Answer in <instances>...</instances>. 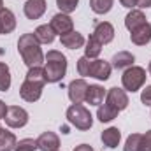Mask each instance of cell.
Here are the masks:
<instances>
[{"label":"cell","instance_id":"6da1fadb","mask_svg":"<svg viewBox=\"0 0 151 151\" xmlns=\"http://www.w3.org/2000/svg\"><path fill=\"white\" fill-rule=\"evenodd\" d=\"M18 51L28 69L32 67H42L44 63V53L40 49L39 42L34 34H23L18 40Z\"/></svg>","mask_w":151,"mask_h":151},{"label":"cell","instance_id":"7a4b0ae2","mask_svg":"<svg viewBox=\"0 0 151 151\" xmlns=\"http://www.w3.org/2000/svg\"><path fill=\"white\" fill-rule=\"evenodd\" d=\"M44 74L46 83H60L67 74V58L62 51L51 49L44 55Z\"/></svg>","mask_w":151,"mask_h":151},{"label":"cell","instance_id":"3957f363","mask_svg":"<svg viewBox=\"0 0 151 151\" xmlns=\"http://www.w3.org/2000/svg\"><path fill=\"white\" fill-rule=\"evenodd\" d=\"M67 121L77 130H90L93 125V116L83 104H72L67 109Z\"/></svg>","mask_w":151,"mask_h":151},{"label":"cell","instance_id":"277c9868","mask_svg":"<svg viewBox=\"0 0 151 151\" xmlns=\"http://www.w3.org/2000/svg\"><path fill=\"white\" fill-rule=\"evenodd\" d=\"M146 70L142 67H137V65H132L128 67L123 76H121V84H123V90L125 91H130V93H135L139 91L144 83H146Z\"/></svg>","mask_w":151,"mask_h":151},{"label":"cell","instance_id":"5b68a950","mask_svg":"<svg viewBox=\"0 0 151 151\" xmlns=\"http://www.w3.org/2000/svg\"><path fill=\"white\" fill-rule=\"evenodd\" d=\"M4 119L9 128H23L28 123V113L19 106H11L7 107V114Z\"/></svg>","mask_w":151,"mask_h":151},{"label":"cell","instance_id":"8992f818","mask_svg":"<svg viewBox=\"0 0 151 151\" xmlns=\"http://www.w3.org/2000/svg\"><path fill=\"white\" fill-rule=\"evenodd\" d=\"M49 25H51L53 32H55L56 35H60V37L74 30V21H72L70 14H65V12L55 14V16L51 18V21H49Z\"/></svg>","mask_w":151,"mask_h":151},{"label":"cell","instance_id":"52a82bcc","mask_svg":"<svg viewBox=\"0 0 151 151\" xmlns=\"http://www.w3.org/2000/svg\"><path fill=\"white\" fill-rule=\"evenodd\" d=\"M42 90H44V84L37 83V81H30V79H25L21 88H19V95L25 102H37L42 95Z\"/></svg>","mask_w":151,"mask_h":151},{"label":"cell","instance_id":"ba28073f","mask_svg":"<svg viewBox=\"0 0 151 151\" xmlns=\"http://www.w3.org/2000/svg\"><path fill=\"white\" fill-rule=\"evenodd\" d=\"M106 102L111 104L113 107H116V109L121 113L123 109L128 107V95H127V91H125L123 88L114 86V88H111V90L106 93Z\"/></svg>","mask_w":151,"mask_h":151},{"label":"cell","instance_id":"9c48e42d","mask_svg":"<svg viewBox=\"0 0 151 151\" xmlns=\"http://www.w3.org/2000/svg\"><path fill=\"white\" fill-rule=\"evenodd\" d=\"M111 70H113V67L106 60L95 58L90 62V77H95L99 81H107L111 77Z\"/></svg>","mask_w":151,"mask_h":151},{"label":"cell","instance_id":"30bf717a","mask_svg":"<svg viewBox=\"0 0 151 151\" xmlns=\"http://www.w3.org/2000/svg\"><path fill=\"white\" fill-rule=\"evenodd\" d=\"M86 91H88V83L81 77L74 79L69 84V99L72 104H83L86 100Z\"/></svg>","mask_w":151,"mask_h":151},{"label":"cell","instance_id":"8fae6325","mask_svg":"<svg viewBox=\"0 0 151 151\" xmlns=\"http://www.w3.org/2000/svg\"><path fill=\"white\" fill-rule=\"evenodd\" d=\"M91 35L97 39L102 46L104 44H109V42H113V39H114V27L109 21H99L95 25Z\"/></svg>","mask_w":151,"mask_h":151},{"label":"cell","instance_id":"7c38bea8","mask_svg":"<svg viewBox=\"0 0 151 151\" xmlns=\"http://www.w3.org/2000/svg\"><path fill=\"white\" fill-rule=\"evenodd\" d=\"M47 9V4L46 0H27L25 5H23V12L28 19H39L44 16Z\"/></svg>","mask_w":151,"mask_h":151},{"label":"cell","instance_id":"4fadbf2b","mask_svg":"<svg viewBox=\"0 0 151 151\" xmlns=\"http://www.w3.org/2000/svg\"><path fill=\"white\" fill-rule=\"evenodd\" d=\"M37 146L40 151H58L60 148V137L55 132H44L37 139Z\"/></svg>","mask_w":151,"mask_h":151},{"label":"cell","instance_id":"5bb4252c","mask_svg":"<svg viewBox=\"0 0 151 151\" xmlns=\"http://www.w3.org/2000/svg\"><path fill=\"white\" fill-rule=\"evenodd\" d=\"M134 62H135V56H134L132 53H128V51H119V53H116L113 56L111 67L116 69V70H127L128 67L134 65Z\"/></svg>","mask_w":151,"mask_h":151},{"label":"cell","instance_id":"9a60e30c","mask_svg":"<svg viewBox=\"0 0 151 151\" xmlns=\"http://www.w3.org/2000/svg\"><path fill=\"white\" fill-rule=\"evenodd\" d=\"M130 40L135 46H146L148 42H151V25L144 23L142 27H139L134 32H130Z\"/></svg>","mask_w":151,"mask_h":151},{"label":"cell","instance_id":"2e32d148","mask_svg":"<svg viewBox=\"0 0 151 151\" xmlns=\"http://www.w3.org/2000/svg\"><path fill=\"white\" fill-rule=\"evenodd\" d=\"M144 23H148V21H146V14H144L141 9H132V11L125 16V27H127L130 32H134L135 28L142 27Z\"/></svg>","mask_w":151,"mask_h":151},{"label":"cell","instance_id":"e0dca14e","mask_svg":"<svg viewBox=\"0 0 151 151\" xmlns=\"http://www.w3.org/2000/svg\"><path fill=\"white\" fill-rule=\"evenodd\" d=\"M60 42H62V46L67 47V49H79V47H83V46L86 44V39L83 37V34L72 30V32L62 35V37H60Z\"/></svg>","mask_w":151,"mask_h":151},{"label":"cell","instance_id":"ac0fdd59","mask_svg":"<svg viewBox=\"0 0 151 151\" xmlns=\"http://www.w3.org/2000/svg\"><path fill=\"white\" fill-rule=\"evenodd\" d=\"M106 93L107 91L104 90V86H100V84H90L88 91H86V102L90 106H100L104 102V99H106Z\"/></svg>","mask_w":151,"mask_h":151},{"label":"cell","instance_id":"d6986e66","mask_svg":"<svg viewBox=\"0 0 151 151\" xmlns=\"http://www.w3.org/2000/svg\"><path fill=\"white\" fill-rule=\"evenodd\" d=\"M100 139H102L104 146H107V148H118L119 146V141H121V132L116 127H109V128H106L102 132Z\"/></svg>","mask_w":151,"mask_h":151},{"label":"cell","instance_id":"ffe728a7","mask_svg":"<svg viewBox=\"0 0 151 151\" xmlns=\"http://www.w3.org/2000/svg\"><path fill=\"white\" fill-rule=\"evenodd\" d=\"M0 25H2V34H11L16 28V16L11 9H4L0 12Z\"/></svg>","mask_w":151,"mask_h":151},{"label":"cell","instance_id":"44dd1931","mask_svg":"<svg viewBox=\"0 0 151 151\" xmlns=\"http://www.w3.org/2000/svg\"><path fill=\"white\" fill-rule=\"evenodd\" d=\"M118 114L119 111L113 107L111 104H100L99 106V109H97V118H99V121H102V123H109V121H113L114 118H118Z\"/></svg>","mask_w":151,"mask_h":151},{"label":"cell","instance_id":"7402d4cb","mask_svg":"<svg viewBox=\"0 0 151 151\" xmlns=\"http://www.w3.org/2000/svg\"><path fill=\"white\" fill-rule=\"evenodd\" d=\"M34 35L37 39L40 44H51L55 37H56V34L53 32V28H51V25L47 23V25H40L35 28V32H34Z\"/></svg>","mask_w":151,"mask_h":151},{"label":"cell","instance_id":"603a6c76","mask_svg":"<svg viewBox=\"0 0 151 151\" xmlns=\"http://www.w3.org/2000/svg\"><path fill=\"white\" fill-rule=\"evenodd\" d=\"M16 142V135L0 127V151H14Z\"/></svg>","mask_w":151,"mask_h":151},{"label":"cell","instance_id":"cb8c5ba5","mask_svg":"<svg viewBox=\"0 0 151 151\" xmlns=\"http://www.w3.org/2000/svg\"><path fill=\"white\" fill-rule=\"evenodd\" d=\"M100 53H102V44L93 35H90L86 44H84V56H88L90 60H95V58H99Z\"/></svg>","mask_w":151,"mask_h":151},{"label":"cell","instance_id":"d4e9b609","mask_svg":"<svg viewBox=\"0 0 151 151\" xmlns=\"http://www.w3.org/2000/svg\"><path fill=\"white\" fill-rule=\"evenodd\" d=\"M114 0H90V7L95 14H107L113 9Z\"/></svg>","mask_w":151,"mask_h":151},{"label":"cell","instance_id":"484cf974","mask_svg":"<svg viewBox=\"0 0 151 151\" xmlns=\"http://www.w3.org/2000/svg\"><path fill=\"white\" fill-rule=\"evenodd\" d=\"M11 88V70L7 63L0 62V91H7Z\"/></svg>","mask_w":151,"mask_h":151},{"label":"cell","instance_id":"4316f807","mask_svg":"<svg viewBox=\"0 0 151 151\" xmlns=\"http://www.w3.org/2000/svg\"><path fill=\"white\" fill-rule=\"evenodd\" d=\"M141 141H142V134H130L125 141L123 151H139L141 150Z\"/></svg>","mask_w":151,"mask_h":151},{"label":"cell","instance_id":"83f0119b","mask_svg":"<svg viewBox=\"0 0 151 151\" xmlns=\"http://www.w3.org/2000/svg\"><path fill=\"white\" fill-rule=\"evenodd\" d=\"M25 79L37 81V83L46 84V74H44V67H32V69H28V72H27V77H25Z\"/></svg>","mask_w":151,"mask_h":151},{"label":"cell","instance_id":"f1b7e54d","mask_svg":"<svg viewBox=\"0 0 151 151\" xmlns=\"http://www.w3.org/2000/svg\"><path fill=\"white\" fill-rule=\"evenodd\" d=\"M39 150L37 146V139H21V141H18L16 142V148L14 151H35Z\"/></svg>","mask_w":151,"mask_h":151},{"label":"cell","instance_id":"f546056e","mask_svg":"<svg viewBox=\"0 0 151 151\" xmlns=\"http://www.w3.org/2000/svg\"><path fill=\"white\" fill-rule=\"evenodd\" d=\"M77 4L79 0H56V5L60 9V12H65V14H70L77 9Z\"/></svg>","mask_w":151,"mask_h":151},{"label":"cell","instance_id":"4dcf8cb0","mask_svg":"<svg viewBox=\"0 0 151 151\" xmlns=\"http://www.w3.org/2000/svg\"><path fill=\"white\" fill-rule=\"evenodd\" d=\"M90 62H91V60H90L88 56H81V58L77 60V74L83 76V79L90 76Z\"/></svg>","mask_w":151,"mask_h":151},{"label":"cell","instance_id":"1f68e13d","mask_svg":"<svg viewBox=\"0 0 151 151\" xmlns=\"http://www.w3.org/2000/svg\"><path fill=\"white\" fill-rule=\"evenodd\" d=\"M139 151H151V130L146 134H142V141H141V150Z\"/></svg>","mask_w":151,"mask_h":151},{"label":"cell","instance_id":"d6a6232c","mask_svg":"<svg viewBox=\"0 0 151 151\" xmlns=\"http://www.w3.org/2000/svg\"><path fill=\"white\" fill-rule=\"evenodd\" d=\"M141 102H142L144 106H151V84L142 90V93H141Z\"/></svg>","mask_w":151,"mask_h":151},{"label":"cell","instance_id":"836d02e7","mask_svg":"<svg viewBox=\"0 0 151 151\" xmlns=\"http://www.w3.org/2000/svg\"><path fill=\"white\" fill-rule=\"evenodd\" d=\"M119 4H121L123 7H127V9H134V7H137V0H119Z\"/></svg>","mask_w":151,"mask_h":151},{"label":"cell","instance_id":"e575fe53","mask_svg":"<svg viewBox=\"0 0 151 151\" xmlns=\"http://www.w3.org/2000/svg\"><path fill=\"white\" fill-rule=\"evenodd\" d=\"M5 114H7V106H5V102L0 99V119H4Z\"/></svg>","mask_w":151,"mask_h":151},{"label":"cell","instance_id":"d590c367","mask_svg":"<svg viewBox=\"0 0 151 151\" xmlns=\"http://www.w3.org/2000/svg\"><path fill=\"white\" fill-rule=\"evenodd\" d=\"M137 7L139 9H148V7H151V0H137Z\"/></svg>","mask_w":151,"mask_h":151},{"label":"cell","instance_id":"8d00e7d4","mask_svg":"<svg viewBox=\"0 0 151 151\" xmlns=\"http://www.w3.org/2000/svg\"><path fill=\"white\" fill-rule=\"evenodd\" d=\"M74 151H93V148L90 144H79V146L74 148Z\"/></svg>","mask_w":151,"mask_h":151},{"label":"cell","instance_id":"74e56055","mask_svg":"<svg viewBox=\"0 0 151 151\" xmlns=\"http://www.w3.org/2000/svg\"><path fill=\"white\" fill-rule=\"evenodd\" d=\"M4 9H5V7H4V0H0V12H2Z\"/></svg>","mask_w":151,"mask_h":151},{"label":"cell","instance_id":"f35d334b","mask_svg":"<svg viewBox=\"0 0 151 151\" xmlns=\"http://www.w3.org/2000/svg\"><path fill=\"white\" fill-rule=\"evenodd\" d=\"M148 72H150V76H151V62H150V65H148Z\"/></svg>","mask_w":151,"mask_h":151},{"label":"cell","instance_id":"ab89813d","mask_svg":"<svg viewBox=\"0 0 151 151\" xmlns=\"http://www.w3.org/2000/svg\"><path fill=\"white\" fill-rule=\"evenodd\" d=\"M0 35H2V25H0Z\"/></svg>","mask_w":151,"mask_h":151},{"label":"cell","instance_id":"60d3db41","mask_svg":"<svg viewBox=\"0 0 151 151\" xmlns=\"http://www.w3.org/2000/svg\"><path fill=\"white\" fill-rule=\"evenodd\" d=\"M150 107H151V106H150Z\"/></svg>","mask_w":151,"mask_h":151}]
</instances>
